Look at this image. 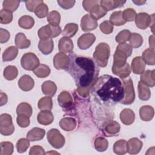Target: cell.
Listing matches in <instances>:
<instances>
[{
  "mask_svg": "<svg viewBox=\"0 0 155 155\" xmlns=\"http://www.w3.org/2000/svg\"><path fill=\"white\" fill-rule=\"evenodd\" d=\"M50 153H56V154H59V153H57V152H53V151H51V152H47V153H45V154H50Z\"/></svg>",
  "mask_w": 155,
  "mask_h": 155,
  "instance_id": "003e7915",
  "label": "cell"
},
{
  "mask_svg": "<svg viewBox=\"0 0 155 155\" xmlns=\"http://www.w3.org/2000/svg\"><path fill=\"white\" fill-rule=\"evenodd\" d=\"M110 22L112 25L116 26L123 25L126 23L122 16V11H116L113 12L110 16Z\"/></svg>",
  "mask_w": 155,
  "mask_h": 155,
  "instance_id": "4dcf8cb0",
  "label": "cell"
},
{
  "mask_svg": "<svg viewBox=\"0 0 155 155\" xmlns=\"http://www.w3.org/2000/svg\"><path fill=\"white\" fill-rule=\"evenodd\" d=\"M13 15L12 13L2 9L0 11V22L2 24H8L12 21Z\"/></svg>",
  "mask_w": 155,
  "mask_h": 155,
  "instance_id": "7dc6e473",
  "label": "cell"
},
{
  "mask_svg": "<svg viewBox=\"0 0 155 155\" xmlns=\"http://www.w3.org/2000/svg\"><path fill=\"white\" fill-rule=\"evenodd\" d=\"M134 113L130 108H125L120 113V119L125 125H129L132 124L134 121Z\"/></svg>",
  "mask_w": 155,
  "mask_h": 155,
  "instance_id": "ffe728a7",
  "label": "cell"
},
{
  "mask_svg": "<svg viewBox=\"0 0 155 155\" xmlns=\"http://www.w3.org/2000/svg\"><path fill=\"white\" fill-rule=\"evenodd\" d=\"M94 145L97 151L102 152L105 151L107 149L108 147V142L103 137H98L95 139Z\"/></svg>",
  "mask_w": 155,
  "mask_h": 155,
  "instance_id": "b9f144b4",
  "label": "cell"
},
{
  "mask_svg": "<svg viewBox=\"0 0 155 155\" xmlns=\"http://www.w3.org/2000/svg\"><path fill=\"white\" fill-rule=\"evenodd\" d=\"M43 2L41 0H34V1H25V5L27 10L31 12H35L38 6Z\"/></svg>",
  "mask_w": 155,
  "mask_h": 155,
  "instance_id": "6f0895ef",
  "label": "cell"
},
{
  "mask_svg": "<svg viewBox=\"0 0 155 155\" xmlns=\"http://www.w3.org/2000/svg\"><path fill=\"white\" fill-rule=\"evenodd\" d=\"M133 2L137 4V5H143L144 4L145 2H146V1H140V0H137V1H133Z\"/></svg>",
  "mask_w": 155,
  "mask_h": 155,
  "instance_id": "03108f58",
  "label": "cell"
},
{
  "mask_svg": "<svg viewBox=\"0 0 155 155\" xmlns=\"http://www.w3.org/2000/svg\"><path fill=\"white\" fill-rule=\"evenodd\" d=\"M7 96L6 94L4 93L3 92H1V97H0V105L2 106L7 102Z\"/></svg>",
  "mask_w": 155,
  "mask_h": 155,
  "instance_id": "be15d7a7",
  "label": "cell"
},
{
  "mask_svg": "<svg viewBox=\"0 0 155 155\" xmlns=\"http://www.w3.org/2000/svg\"><path fill=\"white\" fill-rule=\"evenodd\" d=\"M45 131L44 129L35 127L30 130L27 134V139L30 141L40 140L44 137Z\"/></svg>",
  "mask_w": 155,
  "mask_h": 155,
  "instance_id": "44dd1931",
  "label": "cell"
},
{
  "mask_svg": "<svg viewBox=\"0 0 155 155\" xmlns=\"http://www.w3.org/2000/svg\"><path fill=\"white\" fill-rule=\"evenodd\" d=\"M120 129L119 124L114 120L109 121L105 126L104 130L109 135H115L117 134Z\"/></svg>",
  "mask_w": 155,
  "mask_h": 155,
  "instance_id": "e575fe53",
  "label": "cell"
},
{
  "mask_svg": "<svg viewBox=\"0 0 155 155\" xmlns=\"http://www.w3.org/2000/svg\"><path fill=\"white\" fill-rule=\"evenodd\" d=\"M112 72L114 74H116L122 79L126 78L131 73V67L128 63H126L125 65L121 67H117L113 65Z\"/></svg>",
  "mask_w": 155,
  "mask_h": 155,
  "instance_id": "cb8c5ba5",
  "label": "cell"
},
{
  "mask_svg": "<svg viewBox=\"0 0 155 155\" xmlns=\"http://www.w3.org/2000/svg\"><path fill=\"white\" fill-rule=\"evenodd\" d=\"M122 83L124 89V97L120 102L125 105L131 104L135 99V93L132 79L129 78L126 80H124Z\"/></svg>",
  "mask_w": 155,
  "mask_h": 155,
  "instance_id": "5b68a950",
  "label": "cell"
},
{
  "mask_svg": "<svg viewBox=\"0 0 155 155\" xmlns=\"http://www.w3.org/2000/svg\"><path fill=\"white\" fill-rule=\"evenodd\" d=\"M59 5L64 9H68L73 7L76 2L72 0H59L57 1Z\"/></svg>",
  "mask_w": 155,
  "mask_h": 155,
  "instance_id": "680465c9",
  "label": "cell"
},
{
  "mask_svg": "<svg viewBox=\"0 0 155 155\" xmlns=\"http://www.w3.org/2000/svg\"><path fill=\"white\" fill-rule=\"evenodd\" d=\"M58 48L61 53H70L73 49V41L69 38L62 37L59 41Z\"/></svg>",
  "mask_w": 155,
  "mask_h": 155,
  "instance_id": "d6986e66",
  "label": "cell"
},
{
  "mask_svg": "<svg viewBox=\"0 0 155 155\" xmlns=\"http://www.w3.org/2000/svg\"><path fill=\"white\" fill-rule=\"evenodd\" d=\"M145 68V62L140 56H137L133 58L131 62V69L133 72L136 74L142 73Z\"/></svg>",
  "mask_w": 155,
  "mask_h": 155,
  "instance_id": "ac0fdd59",
  "label": "cell"
},
{
  "mask_svg": "<svg viewBox=\"0 0 155 155\" xmlns=\"http://www.w3.org/2000/svg\"><path fill=\"white\" fill-rule=\"evenodd\" d=\"M15 127L12 122V116L7 113L0 116V133L4 136H9L13 133Z\"/></svg>",
  "mask_w": 155,
  "mask_h": 155,
  "instance_id": "52a82bcc",
  "label": "cell"
},
{
  "mask_svg": "<svg viewBox=\"0 0 155 155\" xmlns=\"http://www.w3.org/2000/svg\"><path fill=\"white\" fill-rule=\"evenodd\" d=\"M96 40L95 36L92 33H85L81 36L78 40V45L81 50H86L90 48Z\"/></svg>",
  "mask_w": 155,
  "mask_h": 155,
  "instance_id": "8fae6325",
  "label": "cell"
},
{
  "mask_svg": "<svg viewBox=\"0 0 155 155\" xmlns=\"http://www.w3.org/2000/svg\"><path fill=\"white\" fill-rule=\"evenodd\" d=\"M132 53V48L126 43L119 44L113 56V65L117 67H121L127 63V58L131 56Z\"/></svg>",
  "mask_w": 155,
  "mask_h": 155,
  "instance_id": "3957f363",
  "label": "cell"
},
{
  "mask_svg": "<svg viewBox=\"0 0 155 155\" xmlns=\"http://www.w3.org/2000/svg\"><path fill=\"white\" fill-rule=\"evenodd\" d=\"M149 45L151 48H154V35H153L149 38Z\"/></svg>",
  "mask_w": 155,
  "mask_h": 155,
  "instance_id": "e7e4bbea",
  "label": "cell"
},
{
  "mask_svg": "<svg viewBox=\"0 0 155 155\" xmlns=\"http://www.w3.org/2000/svg\"><path fill=\"white\" fill-rule=\"evenodd\" d=\"M58 104L63 108H68L73 104V99L69 92L62 91L58 97Z\"/></svg>",
  "mask_w": 155,
  "mask_h": 155,
  "instance_id": "5bb4252c",
  "label": "cell"
},
{
  "mask_svg": "<svg viewBox=\"0 0 155 155\" xmlns=\"http://www.w3.org/2000/svg\"><path fill=\"white\" fill-rule=\"evenodd\" d=\"M78 30V25L74 23L67 24L63 31H62V35L65 37L71 38L75 35Z\"/></svg>",
  "mask_w": 155,
  "mask_h": 155,
  "instance_id": "74e56055",
  "label": "cell"
},
{
  "mask_svg": "<svg viewBox=\"0 0 155 155\" xmlns=\"http://www.w3.org/2000/svg\"><path fill=\"white\" fill-rule=\"evenodd\" d=\"M19 4H20L19 1L5 0V1H4L2 3L3 9L12 13L18 8Z\"/></svg>",
  "mask_w": 155,
  "mask_h": 155,
  "instance_id": "7bdbcfd3",
  "label": "cell"
},
{
  "mask_svg": "<svg viewBox=\"0 0 155 155\" xmlns=\"http://www.w3.org/2000/svg\"><path fill=\"white\" fill-rule=\"evenodd\" d=\"M60 21L61 15L58 12L53 10L48 13L47 15V21L49 24L53 25H59Z\"/></svg>",
  "mask_w": 155,
  "mask_h": 155,
  "instance_id": "f6af8a7d",
  "label": "cell"
},
{
  "mask_svg": "<svg viewBox=\"0 0 155 155\" xmlns=\"http://www.w3.org/2000/svg\"><path fill=\"white\" fill-rule=\"evenodd\" d=\"M10 37V33L5 29H0V42L1 44L7 42Z\"/></svg>",
  "mask_w": 155,
  "mask_h": 155,
  "instance_id": "91938a15",
  "label": "cell"
},
{
  "mask_svg": "<svg viewBox=\"0 0 155 155\" xmlns=\"http://www.w3.org/2000/svg\"><path fill=\"white\" fill-rule=\"evenodd\" d=\"M16 46L19 49L27 48L30 46L31 42L28 40L23 33H18L16 34L15 39Z\"/></svg>",
  "mask_w": 155,
  "mask_h": 155,
  "instance_id": "484cf974",
  "label": "cell"
},
{
  "mask_svg": "<svg viewBox=\"0 0 155 155\" xmlns=\"http://www.w3.org/2000/svg\"><path fill=\"white\" fill-rule=\"evenodd\" d=\"M35 24L34 19L28 15H24L21 16L18 20V25L20 27L28 30L31 28Z\"/></svg>",
  "mask_w": 155,
  "mask_h": 155,
  "instance_id": "1f68e13d",
  "label": "cell"
},
{
  "mask_svg": "<svg viewBox=\"0 0 155 155\" xmlns=\"http://www.w3.org/2000/svg\"><path fill=\"white\" fill-rule=\"evenodd\" d=\"M151 20L152 16H150L147 13L141 12L137 15L135 19V24L138 28L145 30L151 25Z\"/></svg>",
  "mask_w": 155,
  "mask_h": 155,
  "instance_id": "7c38bea8",
  "label": "cell"
},
{
  "mask_svg": "<svg viewBox=\"0 0 155 155\" xmlns=\"http://www.w3.org/2000/svg\"><path fill=\"white\" fill-rule=\"evenodd\" d=\"M122 16L124 20L126 22L127 21L130 22V21H133L135 20L137 16V13L133 8H128L125 9L122 12Z\"/></svg>",
  "mask_w": 155,
  "mask_h": 155,
  "instance_id": "f5cc1de1",
  "label": "cell"
},
{
  "mask_svg": "<svg viewBox=\"0 0 155 155\" xmlns=\"http://www.w3.org/2000/svg\"><path fill=\"white\" fill-rule=\"evenodd\" d=\"M138 96L142 101H147L150 98L151 91L149 87L145 85L140 81L138 83Z\"/></svg>",
  "mask_w": 155,
  "mask_h": 155,
  "instance_id": "f1b7e54d",
  "label": "cell"
},
{
  "mask_svg": "<svg viewBox=\"0 0 155 155\" xmlns=\"http://www.w3.org/2000/svg\"><path fill=\"white\" fill-rule=\"evenodd\" d=\"M47 137L49 143L54 148H61L65 143L64 137L61 134L60 131L56 128L50 130L47 133Z\"/></svg>",
  "mask_w": 155,
  "mask_h": 155,
  "instance_id": "8992f818",
  "label": "cell"
},
{
  "mask_svg": "<svg viewBox=\"0 0 155 155\" xmlns=\"http://www.w3.org/2000/svg\"><path fill=\"white\" fill-rule=\"evenodd\" d=\"M42 93L50 97L53 96L57 90V87L54 82L51 81H46L42 84L41 86Z\"/></svg>",
  "mask_w": 155,
  "mask_h": 155,
  "instance_id": "4316f807",
  "label": "cell"
},
{
  "mask_svg": "<svg viewBox=\"0 0 155 155\" xmlns=\"http://www.w3.org/2000/svg\"><path fill=\"white\" fill-rule=\"evenodd\" d=\"M154 114V108L150 105H143L139 110V116L143 121L151 120Z\"/></svg>",
  "mask_w": 155,
  "mask_h": 155,
  "instance_id": "603a6c76",
  "label": "cell"
},
{
  "mask_svg": "<svg viewBox=\"0 0 155 155\" xmlns=\"http://www.w3.org/2000/svg\"><path fill=\"white\" fill-rule=\"evenodd\" d=\"M107 11L103 8L101 5H99L98 6V7L94 10L93 12L90 13V15L94 19H96V21L101 19V18H102L103 16H104L106 14H107Z\"/></svg>",
  "mask_w": 155,
  "mask_h": 155,
  "instance_id": "11a10c76",
  "label": "cell"
},
{
  "mask_svg": "<svg viewBox=\"0 0 155 155\" xmlns=\"http://www.w3.org/2000/svg\"><path fill=\"white\" fill-rule=\"evenodd\" d=\"M18 53V48L15 46L8 47L2 54L3 61H11L16 58Z\"/></svg>",
  "mask_w": 155,
  "mask_h": 155,
  "instance_id": "d6a6232c",
  "label": "cell"
},
{
  "mask_svg": "<svg viewBox=\"0 0 155 155\" xmlns=\"http://www.w3.org/2000/svg\"><path fill=\"white\" fill-rule=\"evenodd\" d=\"M81 27L83 31H89L95 30L97 27V21L90 14L84 15L81 21Z\"/></svg>",
  "mask_w": 155,
  "mask_h": 155,
  "instance_id": "30bf717a",
  "label": "cell"
},
{
  "mask_svg": "<svg viewBox=\"0 0 155 155\" xmlns=\"http://www.w3.org/2000/svg\"><path fill=\"white\" fill-rule=\"evenodd\" d=\"M94 94L104 102H120L124 97L123 83L110 75L100 77L93 85Z\"/></svg>",
  "mask_w": 155,
  "mask_h": 155,
  "instance_id": "7a4b0ae2",
  "label": "cell"
},
{
  "mask_svg": "<svg viewBox=\"0 0 155 155\" xmlns=\"http://www.w3.org/2000/svg\"><path fill=\"white\" fill-rule=\"evenodd\" d=\"M142 58L144 62L148 65H154L155 64L154 58V48H149L146 49L142 53Z\"/></svg>",
  "mask_w": 155,
  "mask_h": 155,
  "instance_id": "836d02e7",
  "label": "cell"
},
{
  "mask_svg": "<svg viewBox=\"0 0 155 155\" xmlns=\"http://www.w3.org/2000/svg\"><path fill=\"white\" fill-rule=\"evenodd\" d=\"M38 35L41 40L50 39L51 38V30L49 24L40 28L38 31Z\"/></svg>",
  "mask_w": 155,
  "mask_h": 155,
  "instance_id": "ee69618b",
  "label": "cell"
},
{
  "mask_svg": "<svg viewBox=\"0 0 155 155\" xmlns=\"http://www.w3.org/2000/svg\"><path fill=\"white\" fill-rule=\"evenodd\" d=\"M1 146V155H11L13 152V145L10 142H2Z\"/></svg>",
  "mask_w": 155,
  "mask_h": 155,
  "instance_id": "bcb514c9",
  "label": "cell"
},
{
  "mask_svg": "<svg viewBox=\"0 0 155 155\" xmlns=\"http://www.w3.org/2000/svg\"><path fill=\"white\" fill-rule=\"evenodd\" d=\"M127 152L129 154H136L140 151L142 147V142L137 137H133L127 142Z\"/></svg>",
  "mask_w": 155,
  "mask_h": 155,
  "instance_id": "9a60e30c",
  "label": "cell"
},
{
  "mask_svg": "<svg viewBox=\"0 0 155 155\" xmlns=\"http://www.w3.org/2000/svg\"><path fill=\"white\" fill-rule=\"evenodd\" d=\"M18 74L17 68L13 65H8L6 67L4 70L3 75L4 78L9 81L15 79Z\"/></svg>",
  "mask_w": 155,
  "mask_h": 155,
  "instance_id": "ab89813d",
  "label": "cell"
},
{
  "mask_svg": "<svg viewBox=\"0 0 155 155\" xmlns=\"http://www.w3.org/2000/svg\"><path fill=\"white\" fill-rule=\"evenodd\" d=\"M53 41L51 38L41 40L38 44V48L44 54H48L51 53L53 50Z\"/></svg>",
  "mask_w": 155,
  "mask_h": 155,
  "instance_id": "7402d4cb",
  "label": "cell"
},
{
  "mask_svg": "<svg viewBox=\"0 0 155 155\" xmlns=\"http://www.w3.org/2000/svg\"><path fill=\"white\" fill-rule=\"evenodd\" d=\"M16 121L19 127L25 128L30 125V117L25 115H18Z\"/></svg>",
  "mask_w": 155,
  "mask_h": 155,
  "instance_id": "9f6ffc18",
  "label": "cell"
},
{
  "mask_svg": "<svg viewBox=\"0 0 155 155\" xmlns=\"http://www.w3.org/2000/svg\"><path fill=\"white\" fill-rule=\"evenodd\" d=\"M125 2H126V1H116V0L99 1L101 6L103 8H104L107 12L122 7Z\"/></svg>",
  "mask_w": 155,
  "mask_h": 155,
  "instance_id": "d4e9b609",
  "label": "cell"
},
{
  "mask_svg": "<svg viewBox=\"0 0 155 155\" xmlns=\"http://www.w3.org/2000/svg\"><path fill=\"white\" fill-rule=\"evenodd\" d=\"M34 74L38 78H44L50 73V69L48 66L45 64H39L33 71Z\"/></svg>",
  "mask_w": 155,
  "mask_h": 155,
  "instance_id": "f35d334b",
  "label": "cell"
},
{
  "mask_svg": "<svg viewBox=\"0 0 155 155\" xmlns=\"http://www.w3.org/2000/svg\"><path fill=\"white\" fill-rule=\"evenodd\" d=\"M99 28L101 31L104 34H110L113 31V25L108 21H105L102 22L100 25Z\"/></svg>",
  "mask_w": 155,
  "mask_h": 155,
  "instance_id": "db71d44e",
  "label": "cell"
},
{
  "mask_svg": "<svg viewBox=\"0 0 155 155\" xmlns=\"http://www.w3.org/2000/svg\"><path fill=\"white\" fill-rule=\"evenodd\" d=\"M154 72V70L143 71L140 74V81L148 87H153L155 85Z\"/></svg>",
  "mask_w": 155,
  "mask_h": 155,
  "instance_id": "4fadbf2b",
  "label": "cell"
},
{
  "mask_svg": "<svg viewBox=\"0 0 155 155\" xmlns=\"http://www.w3.org/2000/svg\"><path fill=\"white\" fill-rule=\"evenodd\" d=\"M48 8L47 5L44 2H42L41 4H39L35 11V13L36 16L39 18H45L46 16L48 15Z\"/></svg>",
  "mask_w": 155,
  "mask_h": 155,
  "instance_id": "f907efd6",
  "label": "cell"
},
{
  "mask_svg": "<svg viewBox=\"0 0 155 155\" xmlns=\"http://www.w3.org/2000/svg\"><path fill=\"white\" fill-rule=\"evenodd\" d=\"M69 63V56L64 53H58L54 56L53 64L57 70H67Z\"/></svg>",
  "mask_w": 155,
  "mask_h": 155,
  "instance_id": "9c48e42d",
  "label": "cell"
},
{
  "mask_svg": "<svg viewBox=\"0 0 155 155\" xmlns=\"http://www.w3.org/2000/svg\"><path fill=\"white\" fill-rule=\"evenodd\" d=\"M51 30V38H54L59 36L61 33V28L59 25H53L49 24Z\"/></svg>",
  "mask_w": 155,
  "mask_h": 155,
  "instance_id": "6125c7cd",
  "label": "cell"
},
{
  "mask_svg": "<svg viewBox=\"0 0 155 155\" xmlns=\"http://www.w3.org/2000/svg\"><path fill=\"white\" fill-rule=\"evenodd\" d=\"M37 120L40 124L47 125L53 122L54 116L50 110H42L38 113Z\"/></svg>",
  "mask_w": 155,
  "mask_h": 155,
  "instance_id": "e0dca14e",
  "label": "cell"
},
{
  "mask_svg": "<svg viewBox=\"0 0 155 155\" xmlns=\"http://www.w3.org/2000/svg\"><path fill=\"white\" fill-rule=\"evenodd\" d=\"M35 85L34 80L28 75H23L18 81V86L23 91L31 90Z\"/></svg>",
  "mask_w": 155,
  "mask_h": 155,
  "instance_id": "2e32d148",
  "label": "cell"
},
{
  "mask_svg": "<svg viewBox=\"0 0 155 155\" xmlns=\"http://www.w3.org/2000/svg\"><path fill=\"white\" fill-rule=\"evenodd\" d=\"M99 3V1H98L85 0V1H83L82 2V5L85 11L91 13L98 7V6L100 5Z\"/></svg>",
  "mask_w": 155,
  "mask_h": 155,
  "instance_id": "c3c4849f",
  "label": "cell"
},
{
  "mask_svg": "<svg viewBox=\"0 0 155 155\" xmlns=\"http://www.w3.org/2000/svg\"><path fill=\"white\" fill-rule=\"evenodd\" d=\"M21 64L25 70L33 71L39 65V60L34 53H27L22 56Z\"/></svg>",
  "mask_w": 155,
  "mask_h": 155,
  "instance_id": "ba28073f",
  "label": "cell"
},
{
  "mask_svg": "<svg viewBox=\"0 0 155 155\" xmlns=\"http://www.w3.org/2000/svg\"><path fill=\"white\" fill-rule=\"evenodd\" d=\"M110 53V48L109 45L107 43L101 42L96 47L93 53V58L99 66L105 67L107 65Z\"/></svg>",
  "mask_w": 155,
  "mask_h": 155,
  "instance_id": "277c9868",
  "label": "cell"
},
{
  "mask_svg": "<svg viewBox=\"0 0 155 155\" xmlns=\"http://www.w3.org/2000/svg\"><path fill=\"white\" fill-rule=\"evenodd\" d=\"M30 140L25 138L20 139L16 143V148L18 153H22L27 151L30 146Z\"/></svg>",
  "mask_w": 155,
  "mask_h": 155,
  "instance_id": "681fc988",
  "label": "cell"
},
{
  "mask_svg": "<svg viewBox=\"0 0 155 155\" xmlns=\"http://www.w3.org/2000/svg\"><path fill=\"white\" fill-rule=\"evenodd\" d=\"M76 121L72 117H64L61 119L59 125L61 128L66 131H70L73 130L76 127Z\"/></svg>",
  "mask_w": 155,
  "mask_h": 155,
  "instance_id": "83f0119b",
  "label": "cell"
},
{
  "mask_svg": "<svg viewBox=\"0 0 155 155\" xmlns=\"http://www.w3.org/2000/svg\"><path fill=\"white\" fill-rule=\"evenodd\" d=\"M67 70L73 78L78 88H91L97 79L99 70L90 58L70 55Z\"/></svg>",
  "mask_w": 155,
  "mask_h": 155,
  "instance_id": "6da1fadb",
  "label": "cell"
},
{
  "mask_svg": "<svg viewBox=\"0 0 155 155\" xmlns=\"http://www.w3.org/2000/svg\"><path fill=\"white\" fill-rule=\"evenodd\" d=\"M129 45L132 48H139L143 43L142 36L137 33H131L130 38L129 39Z\"/></svg>",
  "mask_w": 155,
  "mask_h": 155,
  "instance_id": "60d3db41",
  "label": "cell"
},
{
  "mask_svg": "<svg viewBox=\"0 0 155 155\" xmlns=\"http://www.w3.org/2000/svg\"><path fill=\"white\" fill-rule=\"evenodd\" d=\"M44 148L39 145H35L31 147L29 152L30 155H35V154H44Z\"/></svg>",
  "mask_w": 155,
  "mask_h": 155,
  "instance_id": "94428289",
  "label": "cell"
},
{
  "mask_svg": "<svg viewBox=\"0 0 155 155\" xmlns=\"http://www.w3.org/2000/svg\"><path fill=\"white\" fill-rule=\"evenodd\" d=\"M38 108L41 110H51L53 108L52 99L50 96H45L40 99L38 103Z\"/></svg>",
  "mask_w": 155,
  "mask_h": 155,
  "instance_id": "8d00e7d4",
  "label": "cell"
},
{
  "mask_svg": "<svg viewBox=\"0 0 155 155\" xmlns=\"http://www.w3.org/2000/svg\"><path fill=\"white\" fill-rule=\"evenodd\" d=\"M131 36V32L128 30H124L120 31L116 36V41L119 44L125 43L129 40Z\"/></svg>",
  "mask_w": 155,
  "mask_h": 155,
  "instance_id": "816d5d0a",
  "label": "cell"
},
{
  "mask_svg": "<svg viewBox=\"0 0 155 155\" xmlns=\"http://www.w3.org/2000/svg\"><path fill=\"white\" fill-rule=\"evenodd\" d=\"M113 151L117 154H125L127 153L128 147H127V142L124 139H120L116 141L113 148Z\"/></svg>",
  "mask_w": 155,
  "mask_h": 155,
  "instance_id": "f546056e",
  "label": "cell"
},
{
  "mask_svg": "<svg viewBox=\"0 0 155 155\" xmlns=\"http://www.w3.org/2000/svg\"><path fill=\"white\" fill-rule=\"evenodd\" d=\"M16 113L18 115H25L30 117L32 114V108L29 104L22 102L18 105Z\"/></svg>",
  "mask_w": 155,
  "mask_h": 155,
  "instance_id": "d590c367",
  "label": "cell"
}]
</instances>
